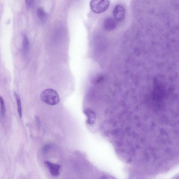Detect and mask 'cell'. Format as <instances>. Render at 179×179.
<instances>
[{
  "instance_id": "7a4b0ae2",
  "label": "cell",
  "mask_w": 179,
  "mask_h": 179,
  "mask_svg": "<svg viewBox=\"0 0 179 179\" xmlns=\"http://www.w3.org/2000/svg\"><path fill=\"white\" fill-rule=\"evenodd\" d=\"M110 4L108 1H92L90 3L92 10L96 13L104 12L108 9Z\"/></svg>"
},
{
  "instance_id": "ba28073f",
  "label": "cell",
  "mask_w": 179,
  "mask_h": 179,
  "mask_svg": "<svg viewBox=\"0 0 179 179\" xmlns=\"http://www.w3.org/2000/svg\"><path fill=\"white\" fill-rule=\"evenodd\" d=\"M15 96H16V103H17V104L18 113H19L20 117L21 118L22 115V107L21 98H20L19 95L17 94H15Z\"/></svg>"
},
{
  "instance_id": "277c9868",
  "label": "cell",
  "mask_w": 179,
  "mask_h": 179,
  "mask_svg": "<svg viewBox=\"0 0 179 179\" xmlns=\"http://www.w3.org/2000/svg\"><path fill=\"white\" fill-rule=\"evenodd\" d=\"M117 23L116 21L113 18L108 17L105 19L103 22V26L107 31H111L116 28Z\"/></svg>"
},
{
  "instance_id": "30bf717a",
  "label": "cell",
  "mask_w": 179,
  "mask_h": 179,
  "mask_svg": "<svg viewBox=\"0 0 179 179\" xmlns=\"http://www.w3.org/2000/svg\"><path fill=\"white\" fill-rule=\"evenodd\" d=\"M27 6L28 8H31L33 6L34 4V1L31 0H27L26 1Z\"/></svg>"
},
{
  "instance_id": "8fae6325",
  "label": "cell",
  "mask_w": 179,
  "mask_h": 179,
  "mask_svg": "<svg viewBox=\"0 0 179 179\" xmlns=\"http://www.w3.org/2000/svg\"><path fill=\"white\" fill-rule=\"evenodd\" d=\"M51 145H45L43 148V151L45 152L47 151L50 148H51Z\"/></svg>"
},
{
  "instance_id": "5b68a950",
  "label": "cell",
  "mask_w": 179,
  "mask_h": 179,
  "mask_svg": "<svg viewBox=\"0 0 179 179\" xmlns=\"http://www.w3.org/2000/svg\"><path fill=\"white\" fill-rule=\"evenodd\" d=\"M45 165L49 169L50 173L53 176H58L59 174L60 166L49 161L45 162Z\"/></svg>"
},
{
  "instance_id": "3957f363",
  "label": "cell",
  "mask_w": 179,
  "mask_h": 179,
  "mask_svg": "<svg viewBox=\"0 0 179 179\" xmlns=\"http://www.w3.org/2000/svg\"><path fill=\"white\" fill-rule=\"evenodd\" d=\"M113 14L115 21L121 22L124 19L125 16V9L121 5L115 6L113 12Z\"/></svg>"
},
{
  "instance_id": "9c48e42d",
  "label": "cell",
  "mask_w": 179,
  "mask_h": 179,
  "mask_svg": "<svg viewBox=\"0 0 179 179\" xmlns=\"http://www.w3.org/2000/svg\"><path fill=\"white\" fill-rule=\"evenodd\" d=\"M0 103H1V114L2 116H4L5 115V108L4 100L1 97V98H0Z\"/></svg>"
},
{
  "instance_id": "6da1fadb",
  "label": "cell",
  "mask_w": 179,
  "mask_h": 179,
  "mask_svg": "<svg viewBox=\"0 0 179 179\" xmlns=\"http://www.w3.org/2000/svg\"><path fill=\"white\" fill-rule=\"evenodd\" d=\"M40 97L43 102L52 106L57 104L60 100L59 96L57 92L50 88L43 91L41 93Z\"/></svg>"
},
{
  "instance_id": "8992f818",
  "label": "cell",
  "mask_w": 179,
  "mask_h": 179,
  "mask_svg": "<svg viewBox=\"0 0 179 179\" xmlns=\"http://www.w3.org/2000/svg\"><path fill=\"white\" fill-rule=\"evenodd\" d=\"M29 41L28 40L27 36L26 35L23 36V53H26L27 51L28 47H29Z\"/></svg>"
},
{
  "instance_id": "52a82bcc",
  "label": "cell",
  "mask_w": 179,
  "mask_h": 179,
  "mask_svg": "<svg viewBox=\"0 0 179 179\" xmlns=\"http://www.w3.org/2000/svg\"><path fill=\"white\" fill-rule=\"evenodd\" d=\"M37 13L38 17L42 21L44 20L46 17V13L43 8L41 7L38 8L37 10Z\"/></svg>"
},
{
  "instance_id": "7c38bea8",
  "label": "cell",
  "mask_w": 179,
  "mask_h": 179,
  "mask_svg": "<svg viewBox=\"0 0 179 179\" xmlns=\"http://www.w3.org/2000/svg\"><path fill=\"white\" fill-rule=\"evenodd\" d=\"M101 179H116L114 178V177L110 176H104L103 177H102V178Z\"/></svg>"
}]
</instances>
